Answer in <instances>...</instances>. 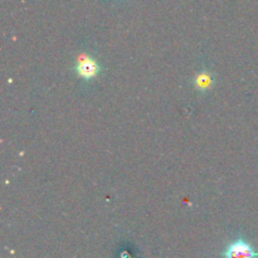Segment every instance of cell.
I'll list each match as a JSON object with an SVG mask.
<instances>
[{
	"label": "cell",
	"mask_w": 258,
	"mask_h": 258,
	"mask_svg": "<svg viewBox=\"0 0 258 258\" xmlns=\"http://www.w3.org/2000/svg\"><path fill=\"white\" fill-rule=\"evenodd\" d=\"M75 70L80 78L85 81H92L100 75L101 68L100 64L91 55H88L87 53H82L77 57Z\"/></svg>",
	"instance_id": "obj_1"
},
{
	"label": "cell",
	"mask_w": 258,
	"mask_h": 258,
	"mask_svg": "<svg viewBox=\"0 0 258 258\" xmlns=\"http://www.w3.org/2000/svg\"><path fill=\"white\" fill-rule=\"evenodd\" d=\"M257 256L258 253L253 247L242 238L232 242L223 252L224 258H257Z\"/></svg>",
	"instance_id": "obj_2"
},
{
	"label": "cell",
	"mask_w": 258,
	"mask_h": 258,
	"mask_svg": "<svg viewBox=\"0 0 258 258\" xmlns=\"http://www.w3.org/2000/svg\"><path fill=\"white\" fill-rule=\"evenodd\" d=\"M212 83H213V78H212V76L208 75L207 72L201 73V75L196 78V86L198 90H209Z\"/></svg>",
	"instance_id": "obj_3"
}]
</instances>
